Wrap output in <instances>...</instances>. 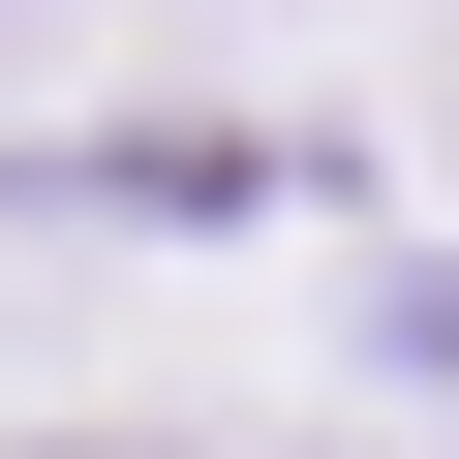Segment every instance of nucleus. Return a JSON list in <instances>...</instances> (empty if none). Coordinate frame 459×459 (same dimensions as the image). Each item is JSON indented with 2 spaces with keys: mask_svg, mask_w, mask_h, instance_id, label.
<instances>
[{
  "mask_svg": "<svg viewBox=\"0 0 459 459\" xmlns=\"http://www.w3.org/2000/svg\"><path fill=\"white\" fill-rule=\"evenodd\" d=\"M0 459H246V429H184V398H123V429H0Z\"/></svg>",
  "mask_w": 459,
  "mask_h": 459,
  "instance_id": "nucleus-1",
  "label": "nucleus"
},
{
  "mask_svg": "<svg viewBox=\"0 0 459 459\" xmlns=\"http://www.w3.org/2000/svg\"><path fill=\"white\" fill-rule=\"evenodd\" d=\"M0 31H31V0H0Z\"/></svg>",
  "mask_w": 459,
  "mask_h": 459,
  "instance_id": "nucleus-2",
  "label": "nucleus"
}]
</instances>
